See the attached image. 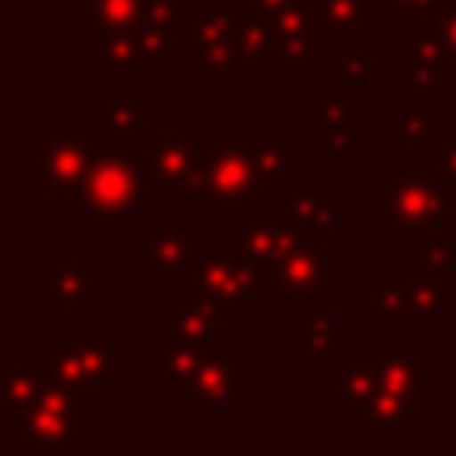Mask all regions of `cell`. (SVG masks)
<instances>
[{"label": "cell", "instance_id": "6", "mask_svg": "<svg viewBox=\"0 0 456 456\" xmlns=\"http://www.w3.org/2000/svg\"><path fill=\"white\" fill-rule=\"evenodd\" d=\"M82 403L64 388L50 385L43 403L18 424L14 456H78L82 452Z\"/></svg>", "mask_w": 456, "mask_h": 456}, {"label": "cell", "instance_id": "15", "mask_svg": "<svg viewBox=\"0 0 456 456\" xmlns=\"http://www.w3.org/2000/svg\"><path fill=\"white\" fill-rule=\"evenodd\" d=\"M324 249H328V246L310 242V239L296 242V246L278 260V267H274V285H278V292L289 296V299L310 296V292H324V285L342 274V264L331 260Z\"/></svg>", "mask_w": 456, "mask_h": 456}, {"label": "cell", "instance_id": "24", "mask_svg": "<svg viewBox=\"0 0 456 456\" xmlns=\"http://www.w3.org/2000/svg\"><path fill=\"white\" fill-rule=\"evenodd\" d=\"M239 25H242V0L239 4H228V7H200L185 28L178 32L182 39V50L185 53H200V50H210V46H221V43H232L239 39Z\"/></svg>", "mask_w": 456, "mask_h": 456}, {"label": "cell", "instance_id": "23", "mask_svg": "<svg viewBox=\"0 0 456 456\" xmlns=\"http://www.w3.org/2000/svg\"><path fill=\"white\" fill-rule=\"evenodd\" d=\"M214 356H224V353H217V349H210V346H192V342H164V349H160L157 356L142 360V374L157 378L160 388L175 399V392H178L207 360H214Z\"/></svg>", "mask_w": 456, "mask_h": 456}, {"label": "cell", "instance_id": "12", "mask_svg": "<svg viewBox=\"0 0 456 456\" xmlns=\"http://www.w3.org/2000/svg\"><path fill=\"white\" fill-rule=\"evenodd\" d=\"M50 356H4L0 360V424L18 428L50 392Z\"/></svg>", "mask_w": 456, "mask_h": 456}, {"label": "cell", "instance_id": "27", "mask_svg": "<svg viewBox=\"0 0 456 456\" xmlns=\"http://www.w3.org/2000/svg\"><path fill=\"white\" fill-rule=\"evenodd\" d=\"M406 285H410V328H435L442 321V314H449L456 306L452 281H438L420 271Z\"/></svg>", "mask_w": 456, "mask_h": 456}, {"label": "cell", "instance_id": "21", "mask_svg": "<svg viewBox=\"0 0 456 456\" xmlns=\"http://www.w3.org/2000/svg\"><path fill=\"white\" fill-rule=\"evenodd\" d=\"M235 239L242 242V249L256 260V267L271 278L274 285V264H278V253H281V235H285V224L278 217V210H260V207H242V224L232 228ZM278 292V285H274Z\"/></svg>", "mask_w": 456, "mask_h": 456}, {"label": "cell", "instance_id": "7", "mask_svg": "<svg viewBox=\"0 0 456 456\" xmlns=\"http://www.w3.org/2000/svg\"><path fill=\"white\" fill-rule=\"evenodd\" d=\"M139 150H142V185L146 196H185L192 171L200 164V139L182 128V132H139Z\"/></svg>", "mask_w": 456, "mask_h": 456}, {"label": "cell", "instance_id": "28", "mask_svg": "<svg viewBox=\"0 0 456 456\" xmlns=\"http://www.w3.org/2000/svg\"><path fill=\"white\" fill-rule=\"evenodd\" d=\"M378 0H310L314 18L324 32L338 36H370Z\"/></svg>", "mask_w": 456, "mask_h": 456}, {"label": "cell", "instance_id": "4", "mask_svg": "<svg viewBox=\"0 0 456 456\" xmlns=\"http://www.w3.org/2000/svg\"><path fill=\"white\" fill-rule=\"evenodd\" d=\"M128 153L132 150H121L114 142L103 146L75 192L78 207L96 217L100 232H125L132 217L146 210L150 196L142 185V167Z\"/></svg>", "mask_w": 456, "mask_h": 456}, {"label": "cell", "instance_id": "39", "mask_svg": "<svg viewBox=\"0 0 456 456\" xmlns=\"http://www.w3.org/2000/svg\"><path fill=\"white\" fill-rule=\"evenodd\" d=\"M321 160H324L328 167H353V164L360 160V150H356V128L324 135V142H321Z\"/></svg>", "mask_w": 456, "mask_h": 456}, {"label": "cell", "instance_id": "33", "mask_svg": "<svg viewBox=\"0 0 456 456\" xmlns=\"http://www.w3.org/2000/svg\"><path fill=\"white\" fill-rule=\"evenodd\" d=\"M253 153L256 164L264 167V175L278 185H285L289 171H292V135L278 132V128H260L253 132Z\"/></svg>", "mask_w": 456, "mask_h": 456}, {"label": "cell", "instance_id": "45", "mask_svg": "<svg viewBox=\"0 0 456 456\" xmlns=\"http://www.w3.org/2000/svg\"><path fill=\"white\" fill-rule=\"evenodd\" d=\"M249 7H256V11H278V7H285V4H296V0H246Z\"/></svg>", "mask_w": 456, "mask_h": 456}, {"label": "cell", "instance_id": "42", "mask_svg": "<svg viewBox=\"0 0 456 456\" xmlns=\"http://www.w3.org/2000/svg\"><path fill=\"white\" fill-rule=\"evenodd\" d=\"M428 150H435V160H438L442 175L456 185V132H435Z\"/></svg>", "mask_w": 456, "mask_h": 456}, {"label": "cell", "instance_id": "9", "mask_svg": "<svg viewBox=\"0 0 456 456\" xmlns=\"http://www.w3.org/2000/svg\"><path fill=\"white\" fill-rule=\"evenodd\" d=\"M64 342L78 356L86 381L96 395H107L118 378L132 374V349L128 342H118L107 324H68Z\"/></svg>", "mask_w": 456, "mask_h": 456}, {"label": "cell", "instance_id": "37", "mask_svg": "<svg viewBox=\"0 0 456 456\" xmlns=\"http://www.w3.org/2000/svg\"><path fill=\"white\" fill-rule=\"evenodd\" d=\"M324 28L310 25L289 39H281V68H321L324 64Z\"/></svg>", "mask_w": 456, "mask_h": 456}, {"label": "cell", "instance_id": "40", "mask_svg": "<svg viewBox=\"0 0 456 456\" xmlns=\"http://www.w3.org/2000/svg\"><path fill=\"white\" fill-rule=\"evenodd\" d=\"M378 4H385V11H388L392 21H403V18H417V21H424L428 14L442 11L449 0H378Z\"/></svg>", "mask_w": 456, "mask_h": 456}, {"label": "cell", "instance_id": "22", "mask_svg": "<svg viewBox=\"0 0 456 456\" xmlns=\"http://www.w3.org/2000/svg\"><path fill=\"white\" fill-rule=\"evenodd\" d=\"M378 385L381 381H378L374 363L338 360V367L321 378V406L324 410H360L374 395Z\"/></svg>", "mask_w": 456, "mask_h": 456}, {"label": "cell", "instance_id": "25", "mask_svg": "<svg viewBox=\"0 0 456 456\" xmlns=\"http://www.w3.org/2000/svg\"><path fill=\"white\" fill-rule=\"evenodd\" d=\"M239 46L249 68H281V39L267 11H256L242 0V25H239Z\"/></svg>", "mask_w": 456, "mask_h": 456}, {"label": "cell", "instance_id": "44", "mask_svg": "<svg viewBox=\"0 0 456 456\" xmlns=\"http://www.w3.org/2000/svg\"><path fill=\"white\" fill-rule=\"evenodd\" d=\"M442 78H445V82H456V50H445V61H442Z\"/></svg>", "mask_w": 456, "mask_h": 456}, {"label": "cell", "instance_id": "18", "mask_svg": "<svg viewBox=\"0 0 456 456\" xmlns=\"http://www.w3.org/2000/svg\"><path fill=\"white\" fill-rule=\"evenodd\" d=\"M146 118V96H135L128 86L96 100V132L121 150H139V132Z\"/></svg>", "mask_w": 456, "mask_h": 456}, {"label": "cell", "instance_id": "35", "mask_svg": "<svg viewBox=\"0 0 456 456\" xmlns=\"http://www.w3.org/2000/svg\"><path fill=\"white\" fill-rule=\"evenodd\" d=\"M435 132H438L435 128V114L420 110V107H406L403 103V110L388 118V146L392 150H406V146H424L428 150Z\"/></svg>", "mask_w": 456, "mask_h": 456}, {"label": "cell", "instance_id": "38", "mask_svg": "<svg viewBox=\"0 0 456 456\" xmlns=\"http://www.w3.org/2000/svg\"><path fill=\"white\" fill-rule=\"evenodd\" d=\"M420 271L438 281H456V235H442L420 246Z\"/></svg>", "mask_w": 456, "mask_h": 456}, {"label": "cell", "instance_id": "34", "mask_svg": "<svg viewBox=\"0 0 456 456\" xmlns=\"http://www.w3.org/2000/svg\"><path fill=\"white\" fill-rule=\"evenodd\" d=\"M442 71L420 61H403V103L420 107L438 114V89H442Z\"/></svg>", "mask_w": 456, "mask_h": 456}, {"label": "cell", "instance_id": "10", "mask_svg": "<svg viewBox=\"0 0 456 456\" xmlns=\"http://www.w3.org/2000/svg\"><path fill=\"white\" fill-rule=\"evenodd\" d=\"M242 370H246V360H242V356H228V353H224V356L207 360V363L175 392V406H178V410H196V406H203L214 424L228 420V413L246 403V399H242V388H239Z\"/></svg>", "mask_w": 456, "mask_h": 456}, {"label": "cell", "instance_id": "1", "mask_svg": "<svg viewBox=\"0 0 456 456\" xmlns=\"http://www.w3.org/2000/svg\"><path fill=\"white\" fill-rule=\"evenodd\" d=\"M370 210L381 214L406 246L456 235V185L435 164H392L370 185Z\"/></svg>", "mask_w": 456, "mask_h": 456}, {"label": "cell", "instance_id": "20", "mask_svg": "<svg viewBox=\"0 0 456 456\" xmlns=\"http://www.w3.org/2000/svg\"><path fill=\"white\" fill-rule=\"evenodd\" d=\"M146 68H150V57L142 53L135 32H110L103 36V46H100V64H96V82L103 86H142L146 82Z\"/></svg>", "mask_w": 456, "mask_h": 456}, {"label": "cell", "instance_id": "5", "mask_svg": "<svg viewBox=\"0 0 456 456\" xmlns=\"http://www.w3.org/2000/svg\"><path fill=\"white\" fill-rule=\"evenodd\" d=\"M32 150L39 157V167L32 175V196H75L89 164L103 150L100 132H32Z\"/></svg>", "mask_w": 456, "mask_h": 456}, {"label": "cell", "instance_id": "13", "mask_svg": "<svg viewBox=\"0 0 456 456\" xmlns=\"http://www.w3.org/2000/svg\"><path fill=\"white\" fill-rule=\"evenodd\" d=\"M420 420H424L420 395L378 385L374 395L356 410V438L360 442H395V438H406V431L417 428Z\"/></svg>", "mask_w": 456, "mask_h": 456}, {"label": "cell", "instance_id": "2", "mask_svg": "<svg viewBox=\"0 0 456 456\" xmlns=\"http://www.w3.org/2000/svg\"><path fill=\"white\" fill-rule=\"evenodd\" d=\"M281 185L264 175L253 153L249 128H217L200 153L189 182V200L196 214H221L232 207H256L260 200H278Z\"/></svg>", "mask_w": 456, "mask_h": 456}, {"label": "cell", "instance_id": "31", "mask_svg": "<svg viewBox=\"0 0 456 456\" xmlns=\"http://www.w3.org/2000/svg\"><path fill=\"white\" fill-rule=\"evenodd\" d=\"M370 324L374 328H410V285L388 274L370 281Z\"/></svg>", "mask_w": 456, "mask_h": 456}, {"label": "cell", "instance_id": "19", "mask_svg": "<svg viewBox=\"0 0 456 456\" xmlns=\"http://www.w3.org/2000/svg\"><path fill=\"white\" fill-rule=\"evenodd\" d=\"M196 232L178 224H160L142 232V274L146 278H178L196 249Z\"/></svg>", "mask_w": 456, "mask_h": 456}, {"label": "cell", "instance_id": "30", "mask_svg": "<svg viewBox=\"0 0 456 456\" xmlns=\"http://www.w3.org/2000/svg\"><path fill=\"white\" fill-rule=\"evenodd\" d=\"M139 21H142V0H93L78 18V32L103 39L110 32H132Z\"/></svg>", "mask_w": 456, "mask_h": 456}, {"label": "cell", "instance_id": "14", "mask_svg": "<svg viewBox=\"0 0 456 456\" xmlns=\"http://www.w3.org/2000/svg\"><path fill=\"white\" fill-rule=\"evenodd\" d=\"M370 363L385 388L413 395L438 392V360L428 356L417 342H378L370 349Z\"/></svg>", "mask_w": 456, "mask_h": 456}, {"label": "cell", "instance_id": "3", "mask_svg": "<svg viewBox=\"0 0 456 456\" xmlns=\"http://www.w3.org/2000/svg\"><path fill=\"white\" fill-rule=\"evenodd\" d=\"M271 292H274L271 278L242 249L235 232H228L224 242H200L189 264L175 278V299L207 303V306H217L221 314L256 310Z\"/></svg>", "mask_w": 456, "mask_h": 456}, {"label": "cell", "instance_id": "17", "mask_svg": "<svg viewBox=\"0 0 456 456\" xmlns=\"http://www.w3.org/2000/svg\"><path fill=\"white\" fill-rule=\"evenodd\" d=\"M160 342H192V346H210L217 353H228V331H224L221 310L207 303L175 299V306L160 314Z\"/></svg>", "mask_w": 456, "mask_h": 456}, {"label": "cell", "instance_id": "26", "mask_svg": "<svg viewBox=\"0 0 456 456\" xmlns=\"http://www.w3.org/2000/svg\"><path fill=\"white\" fill-rule=\"evenodd\" d=\"M306 128L314 135H331V132H346V128H360L356 107L353 100L342 93L338 82H324L317 96L306 100Z\"/></svg>", "mask_w": 456, "mask_h": 456}, {"label": "cell", "instance_id": "29", "mask_svg": "<svg viewBox=\"0 0 456 456\" xmlns=\"http://www.w3.org/2000/svg\"><path fill=\"white\" fill-rule=\"evenodd\" d=\"M246 71H249V64L242 57L239 39L210 46V50H200L196 64H192V78L200 86H239L246 78Z\"/></svg>", "mask_w": 456, "mask_h": 456}, {"label": "cell", "instance_id": "11", "mask_svg": "<svg viewBox=\"0 0 456 456\" xmlns=\"http://www.w3.org/2000/svg\"><path fill=\"white\" fill-rule=\"evenodd\" d=\"M289 356L292 360H338L342 324L328 310L324 292L296 296L289 314Z\"/></svg>", "mask_w": 456, "mask_h": 456}, {"label": "cell", "instance_id": "32", "mask_svg": "<svg viewBox=\"0 0 456 456\" xmlns=\"http://www.w3.org/2000/svg\"><path fill=\"white\" fill-rule=\"evenodd\" d=\"M46 356H50V374H53V385H57V388H64L68 395H75V399H78L86 410H96V406H100V395L89 388L86 370H82L78 356L71 353V346L61 338V342H53V346L46 349Z\"/></svg>", "mask_w": 456, "mask_h": 456}, {"label": "cell", "instance_id": "47", "mask_svg": "<svg viewBox=\"0 0 456 456\" xmlns=\"http://www.w3.org/2000/svg\"><path fill=\"white\" fill-rule=\"evenodd\" d=\"M68 4H93V0H68Z\"/></svg>", "mask_w": 456, "mask_h": 456}, {"label": "cell", "instance_id": "41", "mask_svg": "<svg viewBox=\"0 0 456 456\" xmlns=\"http://www.w3.org/2000/svg\"><path fill=\"white\" fill-rule=\"evenodd\" d=\"M374 75V61L363 50H342L338 53V78L342 82H367Z\"/></svg>", "mask_w": 456, "mask_h": 456}, {"label": "cell", "instance_id": "8", "mask_svg": "<svg viewBox=\"0 0 456 456\" xmlns=\"http://www.w3.org/2000/svg\"><path fill=\"white\" fill-rule=\"evenodd\" d=\"M274 210L281 224L296 228L303 239L321 246L342 242V207L338 196L328 192L324 178H292L285 192H278Z\"/></svg>", "mask_w": 456, "mask_h": 456}, {"label": "cell", "instance_id": "36", "mask_svg": "<svg viewBox=\"0 0 456 456\" xmlns=\"http://www.w3.org/2000/svg\"><path fill=\"white\" fill-rule=\"evenodd\" d=\"M135 39H139V46H142V53L150 57V64H160V68H178V61H182V39H178V32L175 28H167V25H157V21H150V18H142L135 28Z\"/></svg>", "mask_w": 456, "mask_h": 456}, {"label": "cell", "instance_id": "43", "mask_svg": "<svg viewBox=\"0 0 456 456\" xmlns=\"http://www.w3.org/2000/svg\"><path fill=\"white\" fill-rule=\"evenodd\" d=\"M424 28H435L438 36H442V43H445V50H456V0H449L442 11H435V14H428L424 21H420Z\"/></svg>", "mask_w": 456, "mask_h": 456}, {"label": "cell", "instance_id": "16", "mask_svg": "<svg viewBox=\"0 0 456 456\" xmlns=\"http://www.w3.org/2000/svg\"><path fill=\"white\" fill-rule=\"evenodd\" d=\"M46 306L61 310H86L100 306V264L96 260H50L46 264Z\"/></svg>", "mask_w": 456, "mask_h": 456}, {"label": "cell", "instance_id": "46", "mask_svg": "<svg viewBox=\"0 0 456 456\" xmlns=\"http://www.w3.org/2000/svg\"><path fill=\"white\" fill-rule=\"evenodd\" d=\"M160 224H178V214H175V210H164V214H160Z\"/></svg>", "mask_w": 456, "mask_h": 456}]
</instances>
